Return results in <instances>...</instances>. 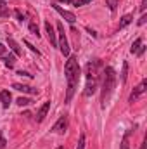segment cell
Wrapping results in <instances>:
<instances>
[{"label":"cell","mask_w":147,"mask_h":149,"mask_svg":"<svg viewBox=\"0 0 147 149\" xmlns=\"http://www.w3.org/2000/svg\"><path fill=\"white\" fill-rule=\"evenodd\" d=\"M16 16H17V19H19V21H24V16H23L19 10H16Z\"/></svg>","instance_id":"484cf974"},{"label":"cell","mask_w":147,"mask_h":149,"mask_svg":"<svg viewBox=\"0 0 147 149\" xmlns=\"http://www.w3.org/2000/svg\"><path fill=\"white\" fill-rule=\"evenodd\" d=\"M45 31H47V35H49L50 43H52L54 47H57V35H55V31H54V28H52V24H50L49 21H45Z\"/></svg>","instance_id":"52a82bcc"},{"label":"cell","mask_w":147,"mask_h":149,"mask_svg":"<svg viewBox=\"0 0 147 149\" xmlns=\"http://www.w3.org/2000/svg\"><path fill=\"white\" fill-rule=\"evenodd\" d=\"M114 85H116V71H114L111 66H107V68L102 70V95H101L102 108H106L111 94H112V90H114Z\"/></svg>","instance_id":"7a4b0ae2"},{"label":"cell","mask_w":147,"mask_h":149,"mask_svg":"<svg viewBox=\"0 0 147 149\" xmlns=\"http://www.w3.org/2000/svg\"><path fill=\"white\" fill-rule=\"evenodd\" d=\"M147 148V141H144V142H142V146H140V149H146Z\"/></svg>","instance_id":"f546056e"},{"label":"cell","mask_w":147,"mask_h":149,"mask_svg":"<svg viewBox=\"0 0 147 149\" xmlns=\"http://www.w3.org/2000/svg\"><path fill=\"white\" fill-rule=\"evenodd\" d=\"M57 149H64V148H57Z\"/></svg>","instance_id":"4dcf8cb0"},{"label":"cell","mask_w":147,"mask_h":149,"mask_svg":"<svg viewBox=\"0 0 147 149\" xmlns=\"http://www.w3.org/2000/svg\"><path fill=\"white\" fill-rule=\"evenodd\" d=\"M49 109H50V101L43 102V106H42V108L38 109V113H37V121H38V123H42V121L45 120V116H47Z\"/></svg>","instance_id":"ba28073f"},{"label":"cell","mask_w":147,"mask_h":149,"mask_svg":"<svg viewBox=\"0 0 147 149\" xmlns=\"http://www.w3.org/2000/svg\"><path fill=\"white\" fill-rule=\"evenodd\" d=\"M121 149H130V144H128V134L125 135V139H123V142H121Z\"/></svg>","instance_id":"7402d4cb"},{"label":"cell","mask_w":147,"mask_h":149,"mask_svg":"<svg viewBox=\"0 0 147 149\" xmlns=\"http://www.w3.org/2000/svg\"><path fill=\"white\" fill-rule=\"evenodd\" d=\"M64 71H66V80H68V92H66V102H69L73 99V94L78 87V81H80V64H78V59L74 56H69L68 61H66V66H64Z\"/></svg>","instance_id":"6da1fadb"},{"label":"cell","mask_w":147,"mask_h":149,"mask_svg":"<svg viewBox=\"0 0 147 149\" xmlns=\"http://www.w3.org/2000/svg\"><path fill=\"white\" fill-rule=\"evenodd\" d=\"M92 0H78L76 2V7H80V5H87V3H90Z\"/></svg>","instance_id":"cb8c5ba5"},{"label":"cell","mask_w":147,"mask_h":149,"mask_svg":"<svg viewBox=\"0 0 147 149\" xmlns=\"http://www.w3.org/2000/svg\"><path fill=\"white\" fill-rule=\"evenodd\" d=\"M5 146H7V141H5V137H3V134L0 130V149H5Z\"/></svg>","instance_id":"ffe728a7"},{"label":"cell","mask_w":147,"mask_h":149,"mask_svg":"<svg viewBox=\"0 0 147 149\" xmlns=\"http://www.w3.org/2000/svg\"><path fill=\"white\" fill-rule=\"evenodd\" d=\"M7 43H9V47H10V49L14 50V54H16V57H19V56L23 54V52H21V47L17 45V42H16L14 38H7Z\"/></svg>","instance_id":"7c38bea8"},{"label":"cell","mask_w":147,"mask_h":149,"mask_svg":"<svg viewBox=\"0 0 147 149\" xmlns=\"http://www.w3.org/2000/svg\"><path fill=\"white\" fill-rule=\"evenodd\" d=\"M61 2H64V3H73L74 7H76V2H78V0H61Z\"/></svg>","instance_id":"f1b7e54d"},{"label":"cell","mask_w":147,"mask_h":149,"mask_svg":"<svg viewBox=\"0 0 147 149\" xmlns=\"http://www.w3.org/2000/svg\"><path fill=\"white\" fill-rule=\"evenodd\" d=\"M57 33H59V38H57V45L62 52L64 57H69V43H68V38H66V33H64V26L62 23H57Z\"/></svg>","instance_id":"3957f363"},{"label":"cell","mask_w":147,"mask_h":149,"mask_svg":"<svg viewBox=\"0 0 147 149\" xmlns=\"http://www.w3.org/2000/svg\"><path fill=\"white\" fill-rule=\"evenodd\" d=\"M83 148H85V134L80 135V142H78V148L76 149H83Z\"/></svg>","instance_id":"44dd1931"},{"label":"cell","mask_w":147,"mask_h":149,"mask_svg":"<svg viewBox=\"0 0 147 149\" xmlns=\"http://www.w3.org/2000/svg\"><path fill=\"white\" fill-rule=\"evenodd\" d=\"M52 7H54V9H55V10H57V12H59V14L68 21V23H71V24H73L74 21H76V16H74L73 12H69V10L62 9V7H61V5H57V3H52Z\"/></svg>","instance_id":"8992f818"},{"label":"cell","mask_w":147,"mask_h":149,"mask_svg":"<svg viewBox=\"0 0 147 149\" xmlns=\"http://www.w3.org/2000/svg\"><path fill=\"white\" fill-rule=\"evenodd\" d=\"M14 63H16V56H7V57H3V64H5L7 68H12Z\"/></svg>","instance_id":"5bb4252c"},{"label":"cell","mask_w":147,"mask_h":149,"mask_svg":"<svg viewBox=\"0 0 147 149\" xmlns=\"http://www.w3.org/2000/svg\"><path fill=\"white\" fill-rule=\"evenodd\" d=\"M10 12H9V9H7V5L3 3V2H0V17H7Z\"/></svg>","instance_id":"9a60e30c"},{"label":"cell","mask_w":147,"mask_h":149,"mask_svg":"<svg viewBox=\"0 0 147 149\" xmlns=\"http://www.w3.org/2000/svg\"><path fill=\"white\" fill-rule=\"evenodd\" d=\"M146 7H147V0H142V3H140V10L144 12V10H146Z\"/></svg>","instance_id":"d4e9b609"},{"label":"cell","mask_w":147,"mask_h":149,"mask_svg":"<svg viewBox=\"0 0 147 149\" xmlns=\"http://www.w3.org/2000/svg\"><path fill=\"white\" fill-rule=\"evenodd\" d=\"M30 31H31L33 35H37V37H40V33H38V26L35 24V23H30Z\"/></svg>","instance_id":"d6986e66"},{"label":"cell","mask_w":147,"mask_h":149,"mask_svg":"<svg viewBox=\"0 0 147 149\" xmlns=\"http://www.w3.org/2000/svg\"><path fill=\"white\" fill-rule=\"evenodd\" d=\"M17 104H19V106H30L31 101H30V99H24V97H19V99H17Z\"/></svg>","instance_id":"ac0fdd59"},{"label":"cell","mask_w":147,"mask_h":149,"mask_svg":"<svg viewBox=\"0 0 147 149\" xmlns=\"http://www.w3.org/2000/svg\"><path fill=\"white\" fill-rule=\"evenodd\" d=\"M5 50H7V47H5L3 43H0V56H2V54H5Z\"/></svg>","instance_id":"4316f807"},{"label":"cell","mask_w":147,"mask_h":149,"mask_svg":"<svg viewBox=\"0 0 147 149\" xmlns=\"http://www.w3.org/2000/svg\"><path fill=\"white\" fill-rule=\"evenodd\" d=\"M24 45H26V47H30V50H31V52H37V54H40V50H37V47H33L28 40H24Z\"/></svg>","instance_id":"603a6c76"},{"label":"cell","mask_w":147,"mask_h":149,"mask_svg":"<svg viewBox=\"0 0 147 149\" xmlns=\"http://www.w3.org/2000/svg\"><path fill=\"white\" fill-rule=\"evenodd\" d=\"M106 5L111 9V12H114L116 7H118V0H106Z\"/></svg>","instance_id":"e0dca14e"},{"label":"cell","mask_w":147,"mask_h":149,"mask_svg":"<svg viewBox=\"0 0 147 149\" xmlns=\"http://www.w3.org/2000/svg\"><path fill=\"white\" fill-rule=\"evenodd\" d=\"M132 21H133V16H132V14L123 16V17H121V21H119V30H121V28H125V26H128Z\"/></svg>","instance_id":"4fadbf2b"},{"label":"cell","mask_w":147,"mask_h":149,"mask_svg":"<svg viewBox=\"0 0 147 149\" xmlns=\"http://www.w3.org/2000/svg\"><path fill=\"white\" fill-rule=\"evenodd\" d=\"M66 128H68V118H66V116H61V118L55 121V125L52 127V132L62 135V134L66 132Z\"/></svg>","instance_id":"5b68a950"},{"label":"cell","mask_w":147,"mask_h":149,"mask_svg":"<svg viewBox=\"0 0 147 149\" xmlns=\"http://www.w3.org/2000/svg\"><path fill=\"white\" fill-rule=\"evenodd\" d=\"M10 101H12L10 92H9V90H2V92H0V102H2V106H3L5 109L10 106Z\"/></svg>","instance_id":"30bf717a"},{"label":"cell","mask_w":147,"mask_h":149,"mask_svg":"<svg viewBox=\"0 0 147 149\" xmlns=\"http://www.w3.org/2000/svg\"><path fill=\"white\" fill-rule=\"evenodd\" d=\"M146 19H147V16H146V14H144V16H142V17H140V19H139V24H140V26H142V24H144V23H146Z\"/></svg>","instance_id":"83f0119b"},{"label":"cell","mask_w":147,"mask_h":149,"mask_svg":"<svg viewBox=\"0 0 147 149\" xmlns=\"http://www.w3.org/2000/svg\"><path fill=\"white\" fill-rule=\"evenodd\" d=\"M146 88H147V80H142V83L139 85V87H135L133 88V92L130 94V97H128V102H135L144 92H146Z\"/></svg>","instance_id":"277c9868"},{"label":"cell","mask_w":147,"mask_h":149,"mask_svg":"<svg viewBox=\"0 0 147 149\" xmlns=\"http://www.w3.org/2000/svg\"><path fill=\"white\" fill-rule=\"evenodd\" d=\"M0 2H5V0H0Z\"/></svg>","instance_id":"1f68e13d"},{"label":"cell","mask_w":147,"mask_h":149,"mask_svg":"<svg viewBox=\"0 0 147 149\" xmlns=\"http://www.w3.org/2000/svg\"><path fill=\"white\" fill-rule=\"evenodd\" d=\"M126 76H128V63H123V73H121V81L126 83Z\"/></svg>","instance_id":"2e32d148"},{"label":"cell","mask_w":147,"mask_h":149,"mask_svg":"<svg viewBox=\"0 0 147 149\" xmlns=\"http://www.w3.org/2000/svg\"><path fill=\"white\" fill-rule=\"evenodd\" d=\"M132 54H139V56H142L144 54V50H146V47L142 45V38H137L135 42H133V45H132Z\"/></svg>","instance_id":"9c48e42d"},{"label":"cell","mask_w":147,"mask_h":149,"mask_svg":"<svg viewBox=\"0 0 147 149\" xmlns=\"http://www.w3.org/2000/svg\"><path fill=\"white\" fill-rule=\"evenodd\" d=\"M12 88H16V90H19V92H26V94H37V88H31V87H28V85H23V83H14L12 85Z\"/></svg>","instance_id":"8fae6325"}]
</instances>
